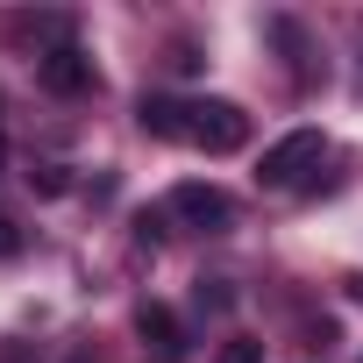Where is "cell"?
<instances>
[{"mask_svg": "<svg viewBox=\"0 0 363 363\" xmlns=\"http://www.w3.org/2000/svg\"><path fill=\"white\" fill-rule=\"evenodd\" d=\"M22 250H29V242H22V221H15L8 207H0V264H15Z\"/></svg>", "mask_w": 363, "mask_h": 363, "instance_id": "7", "label": "cell"}, {"mask_svg": "<svg viewBox=\"0 0 363 363\" xmlns=\"http://www.w3.org/2000/svg\"><path fill=\"white\" fill-rule=\"evenodd\" d=\"M171 214H178V221H193V228H207V235L235 221V207H228V193H221V186H200V178H186V186L171 193Z\"/></svg>", "mask_w": 363, "mask_h": 363, "instance_id": "4", "label": "cell"}, {"mask_svg": "<svg viewBox=\"0 0 363 363\" xmlns=\"http://www.w3.org/2000/svg\"><path fill=\"white\" fill-rule=\"evenodd\" d=\"M135 342H143L150 363H186V356H193V342H186V328H178V313L157 306V299L135 306Z\"/></svg>", "mask_w": 363, "mask_h": 363, "instance_id": "3", "label": "cell"}, {"mask_svg": "<svg viewBox=\"0 0 363 363\" xmlns=\"http://www.w3.org/2000/svg\"><path fill=\"white\" fill-rule=\"evenodd\" d=\"M228 299H235V292H228V278H200V306H214V313H221Z\"/></svg>", "mask_w": 363, "mask_h": 363, "instance_id": "10", "label": "cell"}, {"mask_svg": "<svg viewBox=\"0 0 363 363\" xmlns=\"http://www.w3.org/2000/svg\"><path fill=\"white\" fill-rule=\"evenodd\" d=\"M135 121H143V135H157V143H186V100H164V93H143Z\"/></svg>", "mask_w": 363, "mask_h": 363, "instance_id": "6", "label": "cell"}, {"mask_svg": "<svg viewBox=\"0 0 363 363\" xmlns=\"http://www.w3.org/2000/svg\"><path fill=\"white\" fill-rule=\"evenodd\" d=\"M186 143L207 150V157H228L250 143V114L235 100H186Z\"/></svg>", "mask_w": 363, "mask_h": 363, "instance_id": "1", "label": "cell"}, {"mask_svg": "<svg viewBox=\"0 0 363 363\" xmlns=\"http://www.w3.org/2000/svg\"><path fill=\"white\" fill-rule=\"evenodd\" d=\"M0 164H8V100H0Z\"/></svg>", "mask_w": 363, "mask_h": 363, "instance_id": "12", "label": "cell"}, {"mask_svg": "<svg viewBox=\"0 0 363 363\" xmlns=\"http://www.w3.org/2000/svg\"><path fill=\"white\" fill-rule=\"evenodd\" d=\"M135 242L157 250V242H164V214H143V221H135Z\"/></svg>", "mask_w": 363, "mask_h": 363, "instance_id": "11", "label": "cell"}, {"mask_svg": "<svg viewBox=\"0 0 363 363\" xmlns=\"http://www.w3.org/2000/svg\"><path fill=\"white\" fill-rule=\"evenodd\" d=\"M214 363H264V342L235 335V342H221V356H214Z\"/></svg>", "mask_w": 363, "mask_h": 363, "instance_id": "8", "label": "cell"}, {"mask_svg": "<svg viewBox=\"0 0 363 363\" xmlns=\"http://www.w3.org/2000/svg\"><path fill=\"white\" fill-rule=\"evenodd\" d=\"M29 186H36V193H65V186H72V171H65V164H36V171H29Z\"/></svg>", "mask_w": 363, "mask_h": 363, "instance_id": "9", "label": "cell"}, {"mask_svg": "<svg viewBox=\"0 0 363 363\" xmlns=\"http://www.w3.org/2000/svg\"><path fill=\"white\" fill-rule=\"evenodd\" d=\"M36 79H43L50 93H65V100H79V93L93 86V57H86L79 43H57V50H43V57H36Z\"/></svg>", "mask_w": 363, "mask_h": 363, "instance_id": "5", "label": "cell"}, {"mask_svg": "<svg viewBox=\"0 0 363 363\" xmlns=\"http://www.w3.org/2000/svg\"><path fill=\"white\" fill-rule=\"evenodd\" d=\"M313 164H320V135H313V128H292L285 143H271V150H264V164H257V186H264V193H292V186H299V178H306Z\"/></svg>", "mask_w": 363, "mask_h": 363, "instance_id": "2", "label": "cell"}]
</instances>
